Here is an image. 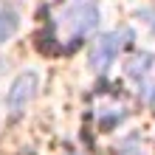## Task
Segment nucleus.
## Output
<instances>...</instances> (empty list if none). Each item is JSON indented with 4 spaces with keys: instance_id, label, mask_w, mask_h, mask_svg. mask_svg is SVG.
Segmentation results:
<instances>
[{
    "instance_id": "obj_3",
    "label": "nucleus",
    "mask_w": 155,
    "mask_h": 155,
    "mask_svg": "<svg viewBox=\"0 0 155 155\" xmlns=\"http://www.w3.org/2000/svg\"><path fill=\"white\" fill-rule=\"evenodd\" d=\"M17 25H20V20H17V12L12 8V3L0 0V42H6L12 37L17 31Z\"/></svg>"
},
{
    "instance_id": "obj_1",
    "label": "nucleus",
    "mask_w": 155,
    "mask_h": 155,
    "mask_svg": "<svg viewBox=\"0 0 155 155\" xmlns=\"http://www.w3.org/2000/svg\"><path fill=\"white\" fill-rule=\"evenodd\" d=\"M34 90H37V76L34 74H23L20 79L12 85V90H8V96H6V102L8 107H12L14 113H20L25 104L34 99Z\"/></svg>"
},
{
    "instance_id": "obj_2",
    "label": "nucleus",
    "mask_w": 155,
    "mask_h": 155,
    "mask_svg": "<svg viewBox=\"0 0 155 155\" xmlns=\"http://www.w3.org/2000/svg\"><path fill=\"white\" fill-rule=\"evenodd\" d=\"M127 37V34H107V37H102L96 42V51H93V68H99V71H104L107 65L113 62V57H116V51L121 48V40Z\"/></svg>"
}]
</instances>
